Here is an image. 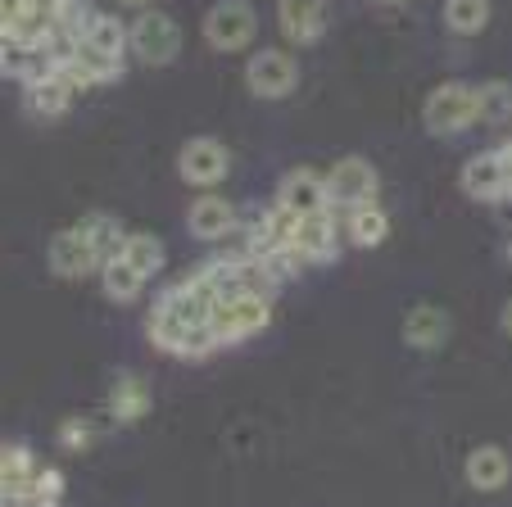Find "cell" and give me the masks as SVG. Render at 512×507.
I'll list each match as a JSON object with an SVG mask.
<instances>
[{
  "mask_svg": "<svg viewBox=\"0 0 512 507\" xmlns=\"http://www.w3.org/2000/svg\"><path fill=\"white\" fill-rule=\"evenodd\" d=\"M209 313L213 304L200 295L191 277L168 286L159 295L155 313H150V340H155L164 354H177V358H204L218 349V335L209 326Z\"/></svg>",
  "mask_w": 512,
  "mask_h": 507,
  "instance_id": "1",
  "label": "cell"
},
{
  "mask_svg": "<svg viewBox=\"0 0 512 507\" xmlns=\"http://www.w3.org/2000/svg\"><path fill=\"white\" fill-rule=\"evenodd\" d=\"M422 123L431 136H458L472 123H481V109H476V87L467 82H440V87L426 96L422 105Z\"/></svg>",
  "mask_w": 512,
  "mask_h": 507,
  "instance_id": "2",
  "label": "cell"
},
{
  "mask_svg": "<svg viewBox=\"0 0 512 507\" xmlns=\"http://www.w3.org/2000/svg\"><path fill=\"white\" fill-rule=\"evenodd\" d=\"M127 41H132V55L141 64H173L177 50H182V28H177L173 14L164 10H141L127 23Z\"/></svg>",
  "mask_w": 512,
  "mask_h": 507,
  "instance_id": "3",
  "label": "cell"
},
{
  "mask_svg": "<svg viewBox=\"0 0 512 507\" xmlns=\"http://www.w3.org/2000/svg\"><path fill=\"white\" fill-rule=\"evenodd\" d=\"M245 87L259 100H281L300 87V64H295L290 50L263 46V50H254L250 64H245Z\"/></svg>",
  "mask_w": 512,
  "mask_h": 507,
  "instance_id": "4",
  "label": "cell"
},
{
  "mask_svg": "<svg viewBox=\"0 0 512 507\" xmlns=\"http://www.w3.org/2000/svg\"><path fill=\"white\" fill-rule=\"evenodd\" d=\"M272 317V299L245 295V299H227V304H213L209 326L218 335V345H241L250 335H259Z\"/></svg>",
  "mask_w": 512,
  "mask_h": 507,
  "instance_id": "5",
  "label": "cell"
},
{
  "mask_svg": "<svg viewBox=\"0 0 512 507\" xmlns=\"http://www.w3.org/2000/svg\"><path fill=\"white\" fill-rule=\"evenodd\" d=\"M327 195H331V209L340 213L358 209V204H377V168L368 159H358V154H345L327 173Z\"/></svg>",
  "mask_w": 512,
  "mask_h": 507,
  "instance_id": "6",
  "label": "cell"
},
{
  "mask_svg": "<svg viewBox=\"0 0 512 507\" xmlns=\"http://www.w3.org/2000/svg\"><path fill=\"white\" fill-rule=\"evenodd\" d=\"M227 168H232V154H227V145L218 141V136H191V141L182 145V154H177V173H182V182L200 186V191H209V186L223 182Z\"/></svg>",
  "mask_w": 512,
  "mask_h": 507,
  "instance_id": "7",
  "label": "cell"
},
{
  "mask_svg": "<svg viewBox=\"0 0 512 507\" xmlns=\"http://www.w3.org/2000/svg\"><path fill=\"white\" fill-rule=\"evenodd\" d=\"M254 32H259V19H254V10L245 5V0H218L209 14H204V37H209L213 50H245L254 41Z\"/></svg>",
  "mask_w": 512,
  "mask_h": 507,
  "instance_id": "8",
  "label": "cell"
},
{
  "mask_svg": "<svg viewBox=\"0 0 512 507\" xmlns=\"http://www.w3.org/2000/svg\"><path fill=\"white\" fill-rule=\"evenodd\" d=\"M463 191L472 195V200H508L512 177H508V163H503V150L472 154V159L463 163Z\"/></svg>",
  "mask_w": 512,
  "mask_h": 507,
  "instance_id": "9",
  "label": "cell"
},
{
  "mask_svg": "<svg viewBox=\"0 0 512 507\" xmlns=\"http://www.w3.org/2000/svg\"><path fill=\"white\" fill-rule=\"evenodd\" d=\"M46 259H50V272H55V277H87V272H100L96 249L87 245V236H82L78 227L55 231Z\"/></svg>",
  "mask_w": 512,
  "mask_h": 507,
  "instance_id": "10",
  "label": "cell"
},
{
  "mask_svg": "<svg viewBox=\"0 0 512 507\" xmlns=\"http://www.w3.org/2000/svg\"><path fill=\"white\" fill-rule=\"evenodd\" d=\"M277 204H286V209H290V213H300V218L331 209L327 177L313 173V168H295V173L281 177V186H277Z\"/></svg>",
  "mask_w": 512,
  "mask_h": 507,
  "instance_id": "11",
  "label": "cell"
},
{
  "mask_svg": "<svg viewBox=\"0 0 512 507\" xmlns=\"http://www.w3.org/2000/svg\"><path fill=\"white\" fill-rule=\"evenodd\" d=\"M277 23L286 41L313 46L327 32V0H277Z\"/></svg>",
  "mask_w": 512,
  "mask_h": 507,
  "instance_id": "12",
  "label": "cell"
},
{
  "mask_svg": "<svg viewBox=\"0 0 512 507\" xmlns=\"http://www.w3.org/2000/svg\"><path fill=\"white\" fill-rule=\"evenodd\" d=\"M295 249H300L309 263H327L340 254V231H336V209H322L300 218V231H295Z\"/></svg>",
  "mask_w": 512,
  "mask_h": 507,
  "instance_id": "13",
  "label": "cell"
},
{
  "mask_svg": "<svg viewBox=\"0 0 512 507\" xmlns=\"http://www.w3.org/2000/svg\"><path fill=\"white\" fill-rule=\"evenodd\" d=\"M186 227H191L195 240H223L227 231H236V204L204 191L200 200L191 204V213H186Z\"/></svg>",
  "mask_w": 512,
  "mask_h": 507,
  "instance_id": "14",
  "label": "cell"
},
{
  "mask_svg": "<svg viewBox=\"0 0 512 507\" xmlns=\"http://www.w3.org/2000/svg\"><path fill=\"white\" fill-rule=\"evenodd\" d=\"M463 471H467V485H472V489H481V494H494V489L508 485L512 462H508V453H503L499 444H481V449L467 453Z\"/></svg>",
  "mask_w": 512,
  "mask_h": 507,
  "instance_id": "15",
  "label": "cell"
},
{
  "mask_svg": "<svg viewBox=\"0 0 512 507\" xmlns=\"http://www.w3.org/2000/svg\"><path fill=\"white\" fill-rule=\"evenodd\" d=\"M28 109H37V114L46 118H59L68 105H73V96H78V87L68 82L64 68H50L46 77H37V82H28Z\"/></svg>",
  "mask_w": 512,
  "mask_h": 507,
  "instance_id": "16",
  "label": "cell"
},
{
  "mask_svg": "<svg viewBox=\"0 0 512 507\" xmlns=\"http://www.w3.org/2000/svg\"><path fill=\"white\" fill-rule=\"evenodd\" d=\"M404 340L413 349H440L449 340V313H440V308L431 304H417L408 308L404 317Z\"/></svg>",
  "mask_w": 512,
  "mask_h": 507,
  "instance_id": "17",
  "label": "cell"
},
{
  "mask_svg": "<svg viewBox=\"0 0 512 507\" xmlns=\"http://www.w3.org/2000/svg\"><path fill=\"white\" fill-rule=\"evenodd\" d=\"M78 231L87 236V245L96 249L100 268H105L109 259H118V254H123V245H127V236H132V231H123V222L109 218V213H87V218L78 222Z\"/></svg>",
  "mask_w": 512,
  "mask_h": 507,
  "instance_id": "18",
  "label": "cell"
},
{
  "mask_svg": "<svg viewBox=\"0 0 512 507\" xmlns=\"http://www.w3.org/2000/svg\"><path fill=\"white\" fill-rule=\"evenodd\" d=\"M0 64H5V73L19 77L23 87H28V82H37V77H46L50 68H55V59H50L46 46H23V41H5V50H0Z\"/></svg>",
  "mask_w": 512,
  "mask_h": 507,
  "instance_id": "19",
  "label": "cell"
},
{
  "mask_svg": "<svg viewBox=\"0 0 512 507\" xmlns=\"http://www.w3.org/2000/svg\"><path fill=\"white\" fill-rule=\"evenodd\" d=\"M340 222H345V236L363 249L381 245V240L390 236V213L381 209V204H358V209H349Z\"/></svg>",
  "mask_w": 512,
  "mask_h": 507,
  "instance_id": "20",
  "label": "cell"
},
{
  "mask_svg": "<svg viewBox=\"0 0 512 507\" xmlns=\"http://www.w3.org/2000/svg\"><path fill=\"white\" fill-rule=\"evenodd\" d=\"M145 408H150V390H145L141 376L123 372L109 385V417L114 421H136V417H145Z\"/></svg>",
  "mask_w": 512,
  "mask_h": 507,
  "instance_id": "21",
  "label": "cell"
},
{
  "mask_svg": "<svg viewBox=\"0 0 512 507\" xmlns=\"http://www.w3.org/2000/svg\"><path fill=\"white\" fill-rule=\"evenodd\" d=\"M37 471H41V462L32 458L23 444H5V453H0V489H5V498L23 494Z\"/></svg>",
  "mask_w": 512,
  "mask_h": 507,
  "instance_id": "22",
  "label": "cell"
},
{
  "mask_svg": "<svg viewBox=\"0 0 512 507\" xmlns=\"http://www.w3.org/2000/svg\"><path fill=\"white\" fill-rule=\"evenodd\" d=\"M82 41H91L96 50H105V55H118V59H123V50H132V41H127V28L118 23V14H105V10H91L87 28H82Z\"/></svg>",
  "mask_w": 512,
  "mask_h": 507,
  "instance_id": "23",
  "label": "cell"
},
{
  "mask_svg": "<svg viewBox=\"0 0 512 507\" xmlns=\"http://www.w3.org/2000/svg\"><path fill=\"white\" fill-rule=\"evenodd\" d=\"M145 281H150V277H141V272H136L127 259H109L105 268H100V286H105V295L114 299V304H132V299L141 295Z\"/></svg>",
  "mask_w": 512,
  "mask_h": 507,
  "instance_id": "24",
  "label": "cell"
},
{
  "mask_svg": "<svg viewBox=\"0 0 512 507\" xmlns=\"http://www.w3.org/2000/svg\"><path fill=\"white\" fill-rule=\"evenodd\" d=\"M490 23V0H445V28L458 37H476Z\"/></svg>",
  "mask_w": 512,
  "mask_h": 507,
  "instance_id": "25",
  "label": "cell"
},
{
  "mask_svg": "<svg viewBox=\"0 0 512 507\" xmlns=\"http://www.w3.org/2000/svg\"><path fill=\"white\" fill-rule=\"evenodd\" d=\"M118 259H127L136 272H141V277H155V272L164 268V245H159V240L150 236V231H132Z\"/></svg>",
  "mask_w": 512,
  "mask_h": 507,
  "instance_id": "26",
  "label": "cell"
},
{
  "mask_svg": "<svg viewBox=\"0 0 512 507\" xmlns=\"http://www.w3.org/2000/svg\"><path fill=\"white\" fill-rule=\"evenodd\" d=\"M476 109H481V123H490V127H499V123H508L512 118V82H481L476 87Z\"/></svg>",
  "mask_w": 512,
  "mask_h": 507,
  "instance_id": "27",
  "label": "cell"
},
{
  "mask_svg": "<svg viewBox=\"0 0 512 507\" xmlns=\"http://www.w3.org/2000/svg\"><path fill=\"white\" fill-rule=\"evenodd\" d=\"M59 444H64V449H87L91 444V431H87V421H64V426H59Z\"/></svg>",
  "mask_w": 512,
  "mask_h": 507,
  "instance_id": "28",
  "label": "cell"
},
{
  "mask_svg": "<svg viewBox=\"0 0 512 507\" xmlns=\"http://www.w3.org/2000/svg\"><path fill=\"white\" fill-rule=\"evenodd\" d=\"M64 5L68 0H23V14H37V19H46V23H59Z\"/></svg>",
  "mask_w": 512,
  "mask_h": 507,
  "instance_id": "29",
  "label": "cell"
},
{
  "mask_svg": "<svg viewBox=\"0 0 512 507\" xmlns=\"http://www.w3.org/2000/svg\"><path fill=\"white\" fill-rule=\"evenodd\" d=\"M499 326H503V335H508V340H512V299H508V304H503V313H499Z\"/></svg>",
  "mask_w": 512,
  "mask_h": 507,
  "instance_id": "30",
  "label": "cell"
},
{
  "mask_svg": "<svg viewBox=\"0 0 512 507\" xmlns=\"http://www.w3.org/2000/svg\"><path fill=\"white\" fill-rule=\"evenodd\" d=\"M118 5H123V10H136V14L150 10V0H118Z\"/></svg>",
  "mask_w": 512,
  "mask_h": 507,
  "instance_id": "31",
  "label": "cell"
},
{
  "mask_svg": "<svg viewBox=\"0 0 512 507\" xmlns=\"http://www.w3.org/2000/svg\"><path fill=\"white\" fill-rule=\"evenodd\" d=\"M508 200H512V195H508Z\"/></svg>",
  "mask_w": 512,
  "mask_h": 507,
  "instance_id": "32",
  "label": "cell"
}]
</instances>
